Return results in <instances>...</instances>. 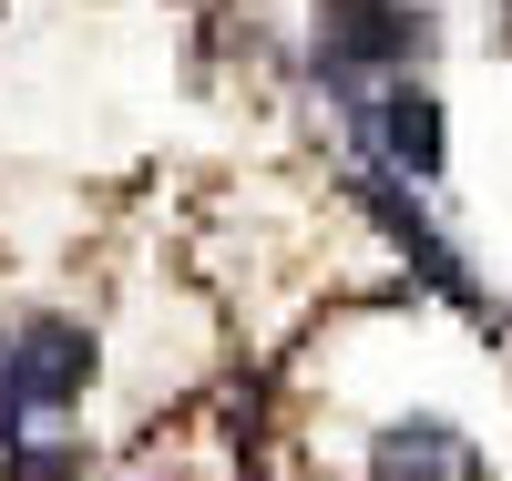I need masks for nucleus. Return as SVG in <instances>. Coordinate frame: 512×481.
I'll list each match as a JSON object with an SVG mask.
<instances>
[{
	"instance_id": "f03ea898",
	"label": "nucleus",
	"mask_w": 512,
	"mask_h": 481,
	"mask_svg": "<svg viewBox=\"0 0 512 481\" xmlns=\"http://www.w3.org/2000/svg\"><path fill=\"white\" fill-rule=\"evenodd\" d=\"M338 123H349L359 174H400V185H441L451 174V113L431 93V72H390V82H338Z\"/></svg>"
},
{
	"instance_id": "f257e3e1",
	"label": "nucleus",
	"mask_w": 512,
	"mask_h": 481,
	"mask_svg": "<svg viewBox=\"0 0 512 481\" xmlns=\"http://www.w3.org/2000/svg\"><path fill=\"white\" fill-rule=\"evenodd\" d=\"M93 379H103V338L82 318H62V308L0 318V451H21L31 430H62Z\"/></svg>"
},
{
	"instance_id": "20e7f679",
	"label": "nucleus",
	"mask_w": 512,
	"mask_h": 481,
	"mask_svg": "<svg viewBox=\"0 0 512 481\" xmlns=\"http://www.w3.org/2000/svg\"><path fill=\"white\" fill-rule=\"evenodd\" d=\"M359 481H492V451L451 410H390L359 441Z\"/></svg>"
},
{
	"instance_id": "7ed1b4c3",
	"label": "nucleus",
	"mask_w": 512,
	"mask_h": 481,
	"mask_svg": "<svg viewBox=\"0 0 512 481\" xmlns=\"http://www.w3.org/2000/svg\"><path fill=\"white\" fill-rule=\"evenodd\" d=\"M441 21L431 0H318L308 11V72L318 93L338 82H390V72H431Z\"/></svg>"
}]
</instances>
